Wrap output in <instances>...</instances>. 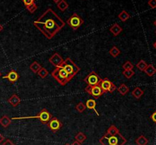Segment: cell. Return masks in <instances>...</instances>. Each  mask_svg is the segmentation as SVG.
<instances>
[{
	"instance_id": "cell-1",
	"label": "cell",
	"mask_w": 156,
	"mask_h": 145,
	"mask_svg": "<svg viewBox=\"0 0 156 145\" xmlns=\"http://www.w3.org/2000/svg\"><path fill=\"white\" fill-rule=\"evenodd\" d=\"M34 25L46 38L51 40L62 30L65 22L53 9H48L34 22Z\"/></svg>"
},
{
	"instance_id": "cell-2",
	"label": "cell",
	"mask_w": 156,
	"mask_h": 145,
	"mask_svg": "<svg viewBox=\"0 0 156 145\" xmlns=\"http://www.w3.org/2000/svg\"><path fill=\"white\" fill-rule=\"evenodd\" d=\"M100 143L102 145H123L126 143V140L120 132L113 135L105 134L100 139Z\"/></svg>"
},
{
	"instance_id": "cell-3",
	"label": "cell",
	"mask_w": 156,
	"mask_h": 145,
	"mask_svg": "<svg viewBox=\"0 0 156 145\" xmlns=\"http://www.w3.org/2000/svg\"><path fill=\"white\" fill-rule=\"evenodd\" d=\"M51 75L53 78L56 79V81L58 83L60 84L62 86L66 85L68 82H69L70 81L73 79V77L70 76L68 73L66 72L65 69L63 68H62L61 66L56 67L51 73Z\"/></svg>"
},
{
	"instance_id": "cell-4",
	"label": "cell",
	"mask_w": 156,
	"mask_h": 145,
	"mask_svg": "<svg viewBox=\"0 0 156 145\" xmlns=\"http://www.w3.org/2000/svg\"><path fill=\"white\" fill-rule=\"evenodd\" d=\"M38 119L41 123L43 124H48L50 120L52 119V115L47 110L44 109L41 110L38 115L34 116H26V117H14L12 120H21V119Z\"/></svg>"
},
{
	"instance_id": "cell-5",
	"label": "cell",
	"mask_w": 156,
	"mask_h": 145,
	"mask_svg": "<svg viewBox=\"0 0 156 145\" xmlns=\"http://www.w3.org/2000/svg\"><path fill=\"white\" fill-rule=\"evenodd\" d=\"M60 66L63 68L66 71V72L72 77H74L80 71V68L78 65H76L70 58H67L66 60H64Z\"/></svg>"
},
{
	"instance_id": "cell-6",
	"label": "cell",
	"mask_w": 156,
	"mask_h": 145,
	"mask_svg": "<svg viewBox=\"0 0 156 145\" xmlns=\"http://www.w3.org/2000/svg\"><path fill=\"white\" fill-rule=\"evenodd\" d=\"M66 23L71 28L76 30L84 24V20L77 13H73V15L67 20Z\"/></svg>"
},
{
	"instance_id": "cell-7",
	"label": "cell",
	"mask_w": 156,
	"mask_h": 145,
	"mask_svg": "<svg viewBox=\"0 0 156 145\" xmlns=\"http://www.w3.org/2000/svg\"><path fill=\"white\" fill-rule=\"evenodd\" d=\"M101 81V78L99 77V75L95 71H91V72H90L88 74V75L84 79V81L88 85H91V86L98 85Z\"/></svg>"
},
{
	"instance_id": "cell-8",
	"label": "cell",
	"mask_w": 156,
	"mask_h": 145,
	"mask_svg": "<svg viewBox=\"0 0 156 145\" xmlns=\"http://www.w3.org/2000/svg\"><path fill=\"white\" fill-rule=\"evenodd\" d=\"M85 91H86L88 94H91V96L94 97V98H98L99 97L103 95L105 92L103 90L101 89L100 86L98 85H94V86H91V85H88L86 88H85Z\"/></svg>"
},
{
	"instance_id": "cell-9",
	"label": "cell",
	"mask_w": 156,
	"mask_h": 145,
	"mask_svg": "<svg viewBox=\"0 0 156 145\" xmlns=\"http://www.w3.org/2000/svg\"><path fill=\"white\" fill-rule=\"evenodd\" d=\"M47 126H48V127L50 128V129L52 132H56L62 128V124L57 118H56V117H53V118L52 117V119L50 120Z\"/></svg>"
},
{
	"instance_id": "cell-10",
	"label": "cell",
	"mask_w": 156,
	"mask_h": 145,
	"mask_svg": "<svg viewBox=\"0 0 156 145\" xmlns=\"http://www.w3.org/2000/svg\"><path fill=\"white\" fill-rule=\"evenodd\" d=\"M63 59H62V56L57 53H55L54 54L52 55L49 59V62L52 64L54 67H59L63 62Z\"/></svg>"
},
{
	"instance_id": "cell-11",
	"label": "cell",
	"mask_w": 156,
	"mask_h": 145,
	"mask_svg": "<svg viewBox=\"0 0 156 145\" xmlns=\"http://www.w3.org/2000/svg\"><path fill=\"white\" fill-rule=\"evenodd\" d=\"M112 84H113L112 82H111L109 79L106 78L101 79V82L99 83V86L101 88V89L103 90L104 92L106 93V92H108V91H109L110 88H111Z\"/></svg>"
},
{
	"instance_id": "cell-12",
	"label": "cell",
	"mask_w": 156,
	"mask_h": 145,
	"mask_svg": "<svg viewBox=\"0 0 156 145\" xmlns=\"http://www.w3.org/2000/svg\"><path fill=\"white\" fill-rule=\"evenodd\" d=\"M18 77H19V76H18V74L17 73V71H14V70H12V71H10L9 73H8L7 75L4 76L3 78L8 79L9 81H10L11 83H15V81H18Z\"/></svg>"
},
{
	"instance_id": "cell-13",
	"label": "cell",
	"mask_w": 156,
	"mask_h": 145,
	"mask_svg": "<svg viewBox=\"0 0 156 145\" xmlns=\"http://www.w3.org/2000/svg\"><path fill=\"white\" fill-rule=\"evenodd\" d=\"M109 30L112 33V34L114 35V36H117L123 31V29H122V27H120L118 24L116 23V24H113V25L110 27Z\"/></svg>"
},
{
	"instance_id": "cell-14",
	"label": "cell",
	"mask_w": 156,
	"mask_h": 145,
	"mask_svg": "<svg viewBox=\"0 0 156 145\" xmlns=\"http://www.w3.org/2000/svg\"><path fill=\"white\" fill-rule=\"evenodd\" d=\"M8 102H9V103L11 105V106L15 107V106L19 105V103H21V99H20V97H18V95H16V94H13V95L11 96L10 98L8 100Z\"/></svg>"
},
{
	"instance_id": "cell-15",
	"label": "cell",
	"mask_w": 156,
	"mask_h": 145,
	"mask_svg": "<svg viewBox=\"0 0 156 145\" xmlns=\"http://www.w3.org/2000/svg\"><path fill=\"white\" fill-rule=\"evenodd\" d=\"M85 106H86V108H88V109H93V110H94V112L97 113V116H99L98 112L97 109H96V102H95V100H93V99H90V100H88V101L86 102V103H85Z\"/></svg>"
},
{
	"instance_id": "cell-16",
	"label": "cell",
	"mask_w": 156,
	"mask_h": 145,
	"mask_svg": "<svg viewBox=\"0 0 156 145\" xmlns=\"http://www.w3.org/2000/svg\"><path fill=\"white\" fill-rule=\"evenodd\" d=\"M145 73L147 74L149 77H152L154 74H155L156 73V68L154 67L153 65L150 64V65H148L147 67L146 68V69L144 70Z\"/></svg>"
},
{
	"instance_id": "cell-17",
	"label": "cell",
	"mask_w": 156,
	"mask_h": 145,
	"mask_svg": "<svg viewBox=\"0 0 156 145\" xmlns=\"http://www.w3.org/2000/svg\"><path fill=\"white\" fill-rule=\"evenodd\" d=\"M12 123V119H9L7 116H3L1 119H0V125L4 128H8L9 125Z\"/></svg>"
},
{
	"instance_id": "cell-18",
	"label": "cell",
	"mask_w": 156,
	"mask_h": 145,
	"mask_svg": "<svg viewBox=\"0 0 156 145\" xmlns=\"http://www.w3.org/2000/svg\"><path fill=\"white\" fill-rule=\"evenodd\" d=\"M117 91H118V92L123 96L126 95V94L129 91V88H128L125 84H122V85H120V86H119V88H117Z\"/></svg>"
},
{
	"instance_id": "cell-19",
	"label": "cell",
	"mask_w": 156,
	"mask_h": 145,
	"mask_svg": "<svg viewBox=\"0 0 156 145\" xmlns=\"http://www.w3.org/2000/svg\"><path fill=\"white\" fill-rule=\"evenodd\" d=\"M144 94V91L141 89L140 88H136L133 91H132V95L135 97L136 99H140L142 96Z\"/></svg>"
},
{
	"instance_id": "cell-20",
	"label": "cell",
	"mask_w": 156,
	"mask_h": 145,
	"mask_svg": "<svg viewBox=\"0 0 156 145\" xmlns=\"http://www.w3.org/2000/svg\"><path fill=\"white\" fill-rule=\"evenodd\" d=\"M118 18L120 20V21H123V22H124V21H127L129 18H130V15H129V14L126 11L123 10L118 15Z\"/></svg>"
},
{
	"instance_id": "cell-21",
	"label": "cell",
	"mask_w": 156,
	"mask_h": 145,
	"mask_svg": "<svg viewBox=\"0 0 156 145\" xmlns=\"http://www.w3.org/2000/svg\"><path fill=\"white\" fill-rule=\"evenodd\" d=\"M41 68H42L41 65H40L37 61H34V62H32L30 65V69L34 73H35V74H37V73L38 72V71H39Z\"/></svg>"
},
{
	"instance_id": "cell-22",
	"label": "cell",
	"mask_w": 156,
	"mask_h": 145,
	"mask_svg": "<svg viewBox=\"0 0 156 145\" xmlns=\"http://www.w3.org/2000/svg\"><path fill=\"white\" fill-rule=\"evenodd\" d=\"M57 8L61 12H65L69 8V4L66 2V0H61L59 2L57 3Z\"/></svg>"
},
{
	"instance_id": "cell-23",
	"label": "cell",
	"mask_w": 156,
	"mask_h": 145,
	"mask_svg": "<svg viewBox=\"0 0 156 145\" xmlns=\"http://www.w3.org/2000/svg\"><path fill=\"white\" fill-rule=\"evenodd\" d=\"M109 54L111 55L112 57L117 58L120 54V50L117 48V47H113L111 50H109Z\"/></svg>"
},
{
	"instance_id": "cell-24",
	"label": "cell",
	"mask_w": 156,
	"mask_h": 145,
	"mask_svg": "<svg viewBox=\"0 0 156 145\" xmlns=\"http://www.w3.org/2000/svg\"><path fill=\"white\" fill-rule=\"evenodd\" d=\"M148 142H149L148 139L143 135H141L136 140V143L137 145H146L148 144Z\"/></svg>"
},
{
	"instance_id": "cell-25",
	"label": "cell",
	"mask_w": 156,
	"mask_h": 145,
	"mask_svg": "<svg viewBox=\"0 0 156 145\" xmlns=\"http://www.w3.org/2000/svg\"><path fill=\"white\" fill-rule=\"evenodd\" d=\"M86 138H87V137L85 134L82 133V132H79V133L76 135V138H75V139H76V141H77L78 142H79L82 144V143H83L84 141L86 140Z\"/></svg>"
},
{
	"instance_id": "cell-26",
	"label": "cell",
	"mask_w": 156,
	"mask_h": 145,
	"mask_svg": "<svg viewBox=\"0 0 156 145\" xmlns=\"http://www.w3.org/2000/svg\"><path fill=\"white\" fill-rule=\"evenodd\" d=\"M147 65H147V63L146 62V61L143 60V59H142V60H140V62L136 64L137 68L142 71H144V70L146 69V68L147 67Z\"/></svg>"
},
{
	"instance_id": "cell-27",
	"label": "cell",
	"mask_w": 156,
	"mask_h": 145,
	"mask_svg": "<svg viewBox=\"0 0 156 145\" xmlns=\"http://www.w3.org/2000/svg\"><path fill=\"white\" fill-rule=\"evenodd\" d=\"M37 74L41 78H45L46 77H47V76H48L49 72L45 68H43L42 67V68H41V69L38 71V72L37 73Z\"/></svg>"
},
{
	"instance_id": "cell-28",
	"label": "cell",
	"mask_w": 156,
	"mask_h": 145,
	"mask_svg": "<svg viewBox=\"0 0 156 145\" xmlns=\"http://www.w3.org/2000/svg\"><path fill=\"white\" fill-rule=\"evenodd\" d=\"M122 74H123L125 78H126L127 79H130L135 74L133 70H123V71L122 72Z\"/></svg>"
},
{
	"instance_id": "cell-29",
	"label": "cell",
	"mask_w": 156,
	"mask_h": 145,
	"mask_svg": "<svg viewBox=\"0 0 156 145\" xmlns=\"http://www.w3.org/2000/svg\"><path fill=\"white\" fill-rule=\"evenodd\" d=\"M117 133H119V130L115 126H111V127L108 129V132H107V134L111 135H115V134H117Z\"/></svg>"
},
{
	"instance_id": "cell-30",
	"label": "cell",
	"mask_w": 156,
	"mask_h": 145,
	"mask_svg": "<svg viewBox=\"0 0 156 145\" xmlns=\"http://www.w3.org/2000/svg\"><path fill=\"white\" fill-rule=\"evenodd\" d=\"M76 109L79 112L82 113V112H83L86 109V106H85V104H84L83 103H82V102H81V103H78V104L76 105Z\"/></svg>"
},
{
	"instance_id": "cell-31",
	"label": "cell",
	"mask_w": 156,
	"mask_h": 145,
	"mask_svg": "<svg viewBox=\"0 0 156 145\" xmlns=\"http://www.w3.org/2000/svg\"><path fill=\"white\" fill-rule=\"evenodd\" d=\"M37 8H38L37 5L35 4V2L32 3L31 5H28V6H26V9H27V11H28V12L31 14H33L34 12H35V11L37 9Z\"/></svg>"
},
{
	"instance_id": "cell-32",
	"label": "cell",
	"mask_w": 156,
	"mask_h": 145,
	"mask_svg": "<svg viewBox=\"0 0 156 145\" xmlns=\"http://www.w3.org/2000/svg\"><path fill=\"white\" fill-rule=\"evenodd\" d=\"M122 68H123V70H133V69L134 66L129 61H126V62L123 65Z\"/></svg>"
},
{
	"instance_id": "cell-33",
	"label": "cell",
	"mask_w": 156,
	"mask_h": 145,
	"mask_svg": "<svg viewBox=\"0 0 156 145\" xmlns=\"http://www.w3.org/2000/svg\"><path fill=\"white\" fill-rule=\"evenodd\" d=\"M148 5L150 6L152 9H155L156 8V0H149L148 2Z\"/></svg>"
},
{
	"instance_id": "cell-34",
	"label": "cell",
	"mask_w": 156,
	"mask_h": 145,
	"mask_svg": "<svg viewBox=\"0 0 156 145\" xmlns=\"http://www.w3.org/2000/svg\"><path fill=\"white\" fill-rule=\"evenodd\" d=\"M23 3L25 6H28L30 5H31L32 3L34 2V0H22Z\"/></svg>"
},
{
	"instance_id": "cell-35",
	"label": "cell",
	"mask_w": 156,
	"mask_h": 145,
	"mask_svg": "<svg viewBox=\"0 0 156 145\" xmlns=\"http://www.w3.org/2000/svg\"><path fill=\"white\" fill-rule=\"evenodd\" d=\"M116 90H117V87H116V85H114V84H112L111 86V88H110L109 91H108V92L111 93V94H112V93H114V91H115Z\"/></svg>"
},
{
	"instance_id": "cell-36",
	"label": "cell",
	"mask_w": 156,
	"mask_h": 145,
	"mask_svg": "<svg viewBox=\"0 0 156 145\" xmlns=\"http://www.w3.org/2000/svg\"><path fill=\"white\" fill-rule=\"evenodd\" d=\"M1 145H15V144H14L12 141H10V140H6V141H5V142H3Z\"/></svg>"
},
{
	"instance_id": "cell-37",
	"label": "cell",
	"mask_w": 156,
	"mask_h": 145,
	"mask_svg": "<svg viewBox=\"0 0 156 145\" xmlns=\"http://www.w3.org/2000/svg\"><path fill=\"white\" fill-rule=\"evenodd\" d=\"M151 119H152V120L154 123H156V111H155V112L152 113V115L151 116Z\"/></svg>"
},
{
	"instance_id": "cell-38",
	"label": "cell",
	"mask_w": 156,
	"mask_h": 145,
	"mask_svg": "<svg viewBox=\"0 0 156 145\" xmlns=\"http://www.w3.org/2000/svg\"><path fill=\"white\" fill-rule=\"evenodd\" d=\"M71 145H82V144H81V143H79V142H78L77 141H75L74 142H73Z\"/></svg>"
},
{
	"instance_id": "cell-39",
	"label": "cell",
	"mask_w": 156,
	"mask_h": 145,
	"mask_svg": "<svg viewBox=\"0 0 156 145\" xmlns=\"http://www.w3.org/2000/svg\"><path fill=\"white\" fill-rule=\"evenodd\" d=\"M3 141H4V137H3L2 135L1 134H0V144H1V143Z\"/></svg>"
},
{
	"instance_id": "cell-40",
	"label": "cell",
	"mask_w": 156,
	"mask_h": 145,
	"mask_svg": "<svg viewBox=\"0 0 156 145\" xmlns=\"http://www.w3.org/2000/svg\"><path fill=\"white\" fill-rule=\"evenodd\" d=\"M52 1L54 2L55 3H56V4H57V3H58V2H60L61 0H52Z\"/></svg>"
},
{
	"instance_id": "cell-41",
	"label": "cell",
	"mask_w": 156,
	"mask_h": 145,
	"mask_svg": "<svg viewBox=\"0 0 156 145\" xmlns=\"http://www.w3.org/2000/svg\"><path fill=\"white\" fill-rule=\"evenodd\" d=\"M3 30V27L1 24H0V32H2V30Z\"/></svg>"
},
{
	"instance_id": "cell-42",
	"label": "cell",
	"mask_w": 156,
	"mask_h": 145,
	"mask_svg": "<svg viewBox=\"0 0 156 145\" xmlns=\"http://www.w3.org/2000/svg\"><path fill=\"white\" fill-rule=\"evenodd\" d=\"M153 47H155V48L156 49V42H155V43H153Z\"/></svg>"
},
{
	"instance_id": "cell-43",
	"label": "cell",
	"mask_w": 156,
	"mask_h": 145,
	"mask_svg": "<svg viewBox=\"0 0 156 145\" xmlns=\"http://www.w3.org/2000/svg\"><path fill=\"white\" fill-rule=\"evenodd\" d=\"M154 24H155V26H156V20L155 21H154Z\"/></svg>"
},
{
	"instance_id": "cell-44",
	"label": "cell",
	"mask_w": 156,
	"mask_h": 145,
	"mask_svg": "<svg viewBox=\"0 0 156 145\" xmlns=\"http://www.w3.org/2000/svg\"><path fill=\"white\" fill-rule=\"evenodd\" d=\"M1 76H2V73L0 72V77H1Z\"/></svg>"
},
{
	"instance_id": "cell-45",
	"label": "cell",
	"mask_w": 156,
	"mask_h": 145,
	"mask_svg": "<svg viewBox=\"0 0 156 145\" xmlns=\"http://www.w3.org/2000/svg\"><path fill=\"white\" fill-rule=\"evenodd\" d=\"M66 145H71V144H66Z\"/></svg>"
}]
</instances>
